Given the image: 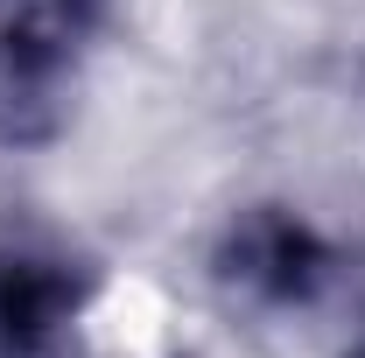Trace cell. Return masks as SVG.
I'll use <instances>...</instances> for the list:
<instances>
[{"instance_id":"1","label":"cell","mask_w":365,"mask_h":358,"mask_svg":"<svg viewBox=\"0 0 365 358\" xmlns=\"http://www.w3.org/2000/svg\"><path fill=\"white\" fill-rule=\"evenodd\" d=\"M106 7L113 0H0V148H36L63 127Z\"/></svg>"},{"instance_id":"2","label":"cell","mask_w":365,"mask_h":358,"mask_svg":"<svg viewBox=\"0 0 365 358\" xmlns=\"http://www.w3.org/2000/svg\"><path fill=\"white\" fill-rule=\"evenodd\" d=\"M98 295V267L71 239L7 232L0 239V358H71Z\"/></svg>"},{"instance_id":"3","label":"cell","mask_w":365,"mask_h":358,"mask_svg":"<svg viewBox=\"0 0 365 358\" xmlns=\"http://www.w3.org/2000/svg\"><path fill=\"white\" fill-rule=\"evenodd\" d=\"M211 274L225 295L253 302V310H309L337 274V253L295 204H246L218 232Z\"/></svg>"},{"instance_id":"4","label":"cell","mask_w":365,"mask_h":358,"mask_svg":"<svg viewBox=\"0 0 365 358\" xmlns=\"http://www.w3.org/2000/svg\"><path fill=\"white\" fill-rule=\"evenodd\" d=\"M351 358H365V337H359V352H351Z\"/></svg>"}]
</instances>
